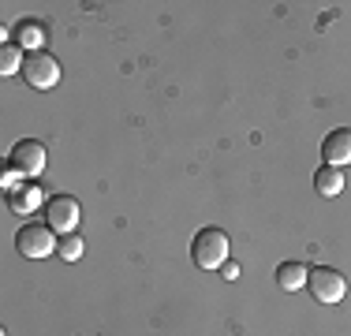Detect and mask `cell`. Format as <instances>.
I'll list each match as a JSON object with an SVG mask.
<instances>
[{"instance_id": "6da1fadb", "label": "cell", "mask_w": 351, "mask_h": 336, "mask_svg": "<svg viewBox=\"0 0 351 336\" xmlns=\"http://www.w3.org/2000/svg\"><path fill=\"white\" fill-rule=\"evenodd\" d=\"M232 254V239L224 228H202L191 239V258L198 269H221Z\"/></svg>"}, {"instance_id": "7a4b0ae2", "label": "cell", "mask_w": 351, "mask_h": 336, "mask_svg": "<svg viewBox=\"0 0 351 336\" xmlns=\"http://www.w3.org/2000/svg\"><path fill=\"white\" fill-rule=\"evenodd\" d=\"M56 247H60V239H56V232L45 221H27L15 232V250L23 258H49Z\"/></svg>"}, {"instance_id": "3957f363", "label": "cell", "mask_w": 351, "mask_h": 336, "mask_svg": "<svg viewBox=\"0 0 351 336\" xmlns=\"http://www.w3.org/2000/svg\"><path fill=\"white\" fill-rule=\"evenodd\" d=\"M79 221H82L79 198H71V195H53V198L45 202V224H49L56 235H71L75 228H79Z\"/></svg>"}, {"instance_id": "277c9868", "label": "cell", "mask_w": 351, "mask_h": 336, "mask_svg": "<svg viewBox=\"0 0 351 336\" xmlns=\"http://www.w3.org/2000/svg\"><path fill=\"white\" fill-rule=\"evenodd\" d=\"M306 288H311V296H314L317 302H329V307L348 296L344 273H340V269H329V265L311 269V276H306Z\"/></svg>"}, {"instance_id": "5b68a950", "label": "cell", "mask_w": 351, "mask_h": 336, "mask_svg": "<svg viewBox=\"0 0 351 336\" xmlns=\"http://www.w3.org/2000/svg\"><path fill=\"white\" fill-rule=\"evenodd\" d=\"M23 79L34 90H53L60 82V60L53 53H27V64H23Z\"/></svg>"}, {"instance_id": "8992f818", "label": "cell", "mask_w": 351, "mask_h": 336, "mask_svg": "<svg viewBox=\"0 0 351 336\" xmlns=\"http://www.w3.org/2000/svg\"><path fill=\"white\" fill-rule=\"evenodd\" d=\"M8 165L15 168V172L23 176V180H34V176L45 172V146H41L38 139H23L12 146V154H8Z\"/></svg>"}, {"instance_id": "52a82bcc", "label": "cell", "mask_w": 351, "mask_h": 336, "mask_svg": "<svg viewBox=\"0 0 351 336\" xmlns=\"http://www.w3.org/2000/svg\"><path fill=\"white\" fill-rule=\"evenodd\" d=\"M45 202H49L45 191H41V183H34V180H23L8 191V209L19 213V217H30L38 206H45Z\"/></svg>"}, {"instance_id": "ba28073f", "label": "cell", "mask_w": 351, "mask_h": 336, "mask_svg": "<svg viewBox=\"0 0 351 336\" xmlns=\"http://www.w3.org/2000/svg\"><path fill=\"white\" fill-rule=\"evenodd\" d=\"M322 157H325V165H332V168L351 165V131L348 128H332L322 139Z\"/></svg>"}, {"instance_id": "9c48e42d", "label": "cell", "mask_w": 351, "mask_h": 336, "mask_svg": "<svg viewBox=\"0 0 351 336\" xmlns=\"http://www.w3.org/2000/svg\"><path fill=\"white\" fill-rule=\"evenodd\" d=\"M314 191L322 198H337L340 191H344V172L340 168H332V165H317V172H314Z\"/></svg>"}, {"instance_id": "30bf717a", "label": "cell", "mask_w": 351, "mask_h": 336, "mask_svg": "<svg viewBox=\"0 0 351 336\" xmlns=\"http://www.w3.org/2000/svg\"><path fill=\"white\" fill-rule=\"evenodd\" d=\"M306 276H311V269H306L303 262H280L277 265V284L280 291H299L306 284Z\"/></svg>"}, {"instance_id": "8fae6325", "label": "cell", "mask_w": 351, "mask_h": 336, "mask_svg": "<svg viewBox=\"0 0 351 336\" xmlns=\"http://www.w3.org/2000/svg\"><path fill=\"white\" fill-rule=\"evenodd\" d=\"M41 41H45V27L38 19H23L15 27V45L19 49H30V53H41Z\"/></svg>"}, {"instance_id": "7c38bea8", "label": "cell", "mask_w": 351, "mask_h": 336, "mask_svg": "<svg viewBox=\"0 0 351 336\" xmlns=\"http://www.w3.org/2000/svg\"><path fill=\"white\" fill-rule=\"evenodd\" d=\"M23 64H27L23 49L15 45V41H4V45H0V71H4V75H15V71H23Z\"/></svg>"}, {"instance_id": "4fadbf2b", "label": "cell", "mask_w": 351, "mask_h": 336, "mask_svg": "<svg viewBox=\"0 0 351 336\" xmlns=\"http://www.w3.org/2000/svg\"><path fill=\"white\" fill-rule=\"evenodd\" d=\"M82 250H86V243H82V235H79V232L60 235V247H56V254H60L64 262H79V258H82Z\"/></svg>"}, {"instance_id": "5bb4252c", "label": "cell", "mask_w": 351, "mask_h": 336, "mask_svg": "<svg viewBox=\"0 0 351 336\" xmlns=\"http://www.w3.org/2000/svg\"><path fill=\"white\" fill-rule=\"evenodd\" d=\"M0 183H4V187H8V191H12V187H15V183H23V176H19V172H15V168H12V165H4V176H0Z\"/></svg>"}, {"instance_id": "9a60e30c", "label": "cell", "mask_w": 351, "mask_h": 336, "mask_svg": "<svg viewBox=\"0 0 351 336\" xmlns=\"http://www.w3.org/2000/svg\"><path fill=\"white\" fill-rule=\"evenodd\" d=\"M221 276H224V280H239V265L236 262H224L221 265Z\"/></svg>"}]
</instances>
